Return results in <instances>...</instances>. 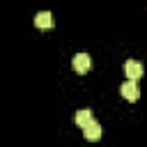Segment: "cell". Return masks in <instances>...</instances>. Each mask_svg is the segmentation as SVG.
<instances>
[{
  "instance_id": "obj_5",
  "label": "cell",
  "mask_w": 147,
  "mask_h": 147,
  "mask_svg": "<svg viewBox=\"0 0 147 147\" xmlns=\"http://www.w3.org/2000/svg\"><path fill=\"white\" fill-rule=\"evenodd\" d=\"M83 136L87 138V140H99L101 138V124L94 119V122H90L85 129H83Z\"/></svg>"
},
{
  "instance_id": "obj_4",
  "label": "cell",
  "mask_w": 147,
  "mask_h": 147,
  "mask_svg": "<svg viewBox=\"0 0 147 147\" xmlns=\"http://www.w3.org/2000/svg\"><path fill=\"white\" fill-rule=\"evenodd\" d=\"M74 122H76L80 129H85L90 122H94V117H92V110H90V108H80V110L74 115Z\"/></svg>"
},
{
  "instance_id": "obj_1",
  "label": "cell",
  "mask_w": 147,
  "mask_h": 147,
  "mask_svg": "<svg viewBox=\"0 0 147 147\" xmlns=\"http://www.w3.org/2000/svg\"><path fill=\"white\" fill-rule=\"evenodd\" d=\"M71 64H74V71H76V74H85V71H90V67H92V57H90L87 53H76L74 60H71Z\"/></svg>"
},
{
  "instance_id": "obj_2",
  "label": "cell",
  "mask_w": 147,
  "mask_h": 147,
  "mask_svg": "<svg viewBox=\"0 0 147 147\" xmlns=\"http://www.w3.org/2000/svg\"><path fill=\"white\" fill-rule=\"evenodd\" d=\"M119 92H122V96L129 99V101H138V96H140V87H138L136 80H124L122 87H119Z\"/></svg>"
},
{
  "instance_id": "obj_3",
  "label": "cell",
  "mask_w": 147,
  "mask_h": 147,
  "mask_svg": "<svg viewBox=\"0 0 147 147\" xmlns=\"http://www.w3.org/2000/svg\"><path fill=\"white\" fill-rule=\"evenodd\" d=\"M124 74H126V80H138L142 76V64L138 60H126L124 62Z\"/></svg>"
},
{
  "instance_id": "obj_6",
  "label": "cell",
  "mask_w": 147,
  "mask_h": 147,
  "mask_svg": "<svg viewBox=\"0 0 147 147\" xmlns=\"http://www.w3.org/2000/svg\"><path fill=\"white\" fill-rule=\"evenodd\" d=\"M34 25H37V28H51V25H53L51 11H39V14L34 16Z\"/></svg>"
}]
</instances>
